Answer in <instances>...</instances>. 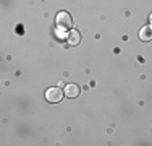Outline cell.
<instances>
[{
  "label": "cell",
  "mask_w": 152,
  "mask_h": 146,
  "mask_svg": "<svg viewBox=\"0 0 152 146\" xmlns=\"http://www.w3.org/2000/svg\"><path fill=\"white\" fill-rule=\"evenodd\" d=\"M151 23H152V15H151Z\"/></svg>",
  "instance_id": "8992f818"
},
{
  "label": "cell",
  "mask_w": 152,
  "mask_h": 146,
  "mask_svg": "<svg viewBox=\"0 0 152 146\" xmlns=\"http://www.w3.org/2000/svg\"><path fill=\"white\" fill-rule=\"evenodd\" d=\"M81 42V34H79V31H70V34H68V44L70 46H78V44Z\"/></svg>",
  "instance_id": "5b68a950"
},
{
  "label": "cell",
  "mask_w": 152,
  "mask_h": 146,
  "mask_svg": "<svg viewBox=\"0 0 152 146\" xmlns=\"http://www.w3.org/2000/svg\"><path fill=\"white\" fill-rule=\"evenodd\" d=\"M78 94H79V86L78 85H73V83H71V85H68L65 88V96L66 97H71V99H73Z\"/></svg>",
  "instance_id": "277c9868"
},
{
  "label": "cell",
  "mask_w": 152,
  "mask_h": 146,
  "mask_svg": "<svg viewBox=\"0 0 152 146\" xmlns=\"http://www.w3.org/2000/svg\"><path fill=\"white\" fill-rule=\"evenodd\" d=\"M139 39H141V41H144V42L152 41V24H151V26H144L142 29H141V31H139Z\"/></svg>",
  "instance_id": "3957f363"
},
{
  "label": "cell",
  "mask_w": 152,
  "mask_h": 146,
  "mask_svg": "<svg viewBox=\"0 0 152 146\" xmlns=\"http://www.w3.org/2000/svg\"><path fill=\"white\" fill-rule=\"evenodd\" d=\"M63 94L65 93L60 89V88H49V89L45 91V99L49 102H52V104H57V102L61 101Z\"/></svg>",
  "instance_id": "7a4b0ae2"
},
{
  "label": "cell",
  "mask_w": 152,
  "mask_h": 146,
  "mask_svg": "<svg viewBox=\"0 0 152 146\" xmlns=\"http://www.w3.org/2000/svg\"><path fill=\"white\" fill-rule=\"evenodd\" d=\"M55 21H57V26L60 29H70L73 26V18H71V15L66 13V12H60L57 15Z\"/></svg>",
  "instance_id": "6da1fadb"
}]
</instances>
